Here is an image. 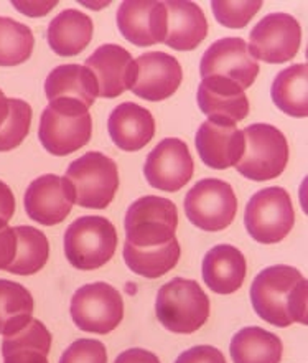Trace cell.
<instances>
[{"label": "cell", "mask_w": 308, "mask_h": 363, "mask_svg": "<svg viewBox=\"0 0 308 363\" xmlns=\"http://www.w3.org/2000/svg\"><path fill=\"white\" fill-rule=\"evenodd\" d=\"M12 5L18 12L27 13L30 17H40V15H47L50 10L57 7L58 2H18V0H15Z\"/></svg>", "instance_id": "obj_39"}, {"label": "cell", "mask_w": 308, "mask_h": 363, "mask_svg": "<svg viewBox=\"0 0 308 363\" xmlns=\"http://www.w3.org/2000/svg\"><path fill=\"white\" fill-rule=\"evenodd\" d=\"M91 135L93 119L84 106L55 101L43 109L38 138L47 152L64 157L84 147Z\"/></svg>", "instance_id": "obj_3"}, {"label": "cell", "mask_w": 308, "mask_h": 363, "mask_svg": "<svg viewBox=\"0 0 308 363\" xmlns=\"http://www.w3.org/2000/svg\"><path fill=\"white\" fill-rule=\"evenodd\" d=\"M308 67L307 63L294 65L282 69L272 83V101L282 113L292 118H307L308 116Z\"/></svg>", "instance_id": "obj_27"}, {"label": "cell", "mask_w": 308, "mask_h": 363, "mask_svg": "<svg viewBox=\"0 0 308 363\" xmlns=\"http://www.w3.org/2000/svg\"><path fill=\"white\" fill-rule=\"evenodd\" d=\"M244 154L236 164L242 177L264 182L277 179L289 162V144L275 125L252 124L242 130Z\"/></svg>", "instance_id": "obj_6"}, {"label": "cell", "mask_w": 308, "mask_h": 363, "mask_svg": "<svg viewBox=\"0 0 308 363\" xmlns=\"http://www.w3.org/2000/svg\"><path fill=\"white\" fill-rule=\"evenodd\" d=\"M210 297L193 279L175 277L160 287L155 314L160 324L173 334H193L210 317Z\"/></svg>", "instance_id": "obj_2"}, {"label": "cell", "mask_w": 308, "mask_h": 363, "mask_svg": "<svg viewBox=\"0 0 308 363\" xmlns=\"http://www.w3.org/2000/svg\"><path fill=\"white\" fill-rule=\"evenodd\" d=\"M17 231V256L8 272L17 276L37 274L50 258V243L43 231L33 226H15Z\"/></svg>", "instance_id": "obj_30"}, {"label": "cell", "mask_w": 308, "mask_h": 363, "mask_svg": "<svg viewBox=\"0 0 308 363\" xmlns=\"http://www.w3.org/2000/svg\"><path fill=\"white\" fill-rule=\"evenodd\" d=\"M124 225L125 243L134 248L164 246L175 238L178 210L169 199L145 195L129 206Z\"/></svg>", "instance_id": "obj_5"}, {"label": "cell", "mask_w": 308, "mask_h": 363, "mask_svg": "<svg viewBox=\"0 0 308 363\" xmlns=\"http://www.w3.org/2000/svg\"><path fill=\"white\" fill-rule=\"evenodd\" d=\"M32 116V106L28 103L17 98H8V116L0 128V152L13 150L27 139Z\"/></svg>", "instance_id": "obj_32"}, {"label": "cell", "mask_w": 308, "mask_h": 363, "mask_svg": "<svg viewBox=\"0 0 308 363\" xmlns=\"http://www.w3.org/2000/svg\"><path fill=\"white\" fill-rule=\"evenodd\" d=\"M33 297L18 282L0 279V335L8 337L25 329L33 319Z\"/></svg>", "instance_id": "obj_29"}, {"label": "cell", "mask_w": 308, "mask_h": 363, "mask_svg": "<svg viewBox=\"0 0 308 363\" xmlns=\"http://www.w3.org/2000/svg\"><path fill=\"white\" fill-rule=\"evenodd\" d=\"M166 7V47L178 52H191L208 35V20L195 2L171 0Z\"/></svg>", "instance_id": "obj_21"}, {"label": "cell", "mask_w": 308, "mask_h": 363, "mask_svg": "<svg viewBox=\"0 0 308 363\" xmlns=\"http://www.w3.org/2000/svg\"><path fill=\"white\" fill-rule=\"evenodd\" d=\"M247 263L236 246L218 245L206 253L201 274L205 284L216 294H232L246 279Z\"/></svg>", "instance_id": "obj_23"}, {"label": "cell", "mask_w": 308, "mask_h": 363, "mask_svg": "<svg viewBox=\"0 0 308 363\" xmlns=\"http://www.w3.org/2000/svg\"><path fill=\"white\" fill-rule=\"evenodd\" d=\"M59 363H108V352L103 342L79 339L64 350Z\"/></svg>", "instance_id": "obj_34"}, {"label": "cell", "mask_w": 308, "mask_h": 363, "mask_svg": "<svg viewBox=\"0 0 308 363\" xmlns=\"http://www.w3.org/2000/svg\"><path fill=\"white\" fill-rule=\"evenodd\" d=\"M118 248V231L104 216H81L64 231V255L79 271H94L109 263Z\"/></svg>", "instance_id": "obj_4"}, {"label": "cell", "mask_w": 308, "mask_h": 363, "mask_svg": "<svg viewBox=\"0 0 308 363\" xmlns=\"http://www.w3.org/2000/svg\"><path fill=\"white\" fill-rule=\"evenodd\" d=\"M137 79L132 93L147 101H164L170 98L181 84L183 69L175 57L164 52H149L135 60Z\"/></svg>", "instance_id": "obj_18"}, {"label": "cell", "mask_w": 308, "mask_h": 363, "mask_svg": "<svg viewBox=\"0 0 308 363\" xmlns=\"http://www.w3.org/2000/svg\"><path fill=\"white\" fill-rule=\"evenodd\" d=\"M295 223V211L289 191L269 186L251 196L246 206L244 225L257 243L275 245L287 238Z\"/></svg>", "instance_id": "obj_8"}, {"label": "cell", "mask_w": 308, "mask_h": 363, "mask_svg": "<svg viewBox=\"0 0 308 363\" xmlns=\"http://www.w3.org/2000/svg\"><path fill=\"white\" fill-rule=\"evenodd\" d=\"M17 231L0 221V271H7L17 256Z\"/></svg>", "instance_id": "obj_35"}, {"label": "cell", "mask_w": 308, "mask_h": 363, "mask_svg": "<svg viewBox=\"0 0 308 363\" xmlns=\"http://www.w3.org/2000/svg\"><path fill=\"white\" fill-rule=\"evenodd\" d=\"M7 116H8V98H5L2 89H0V128L4 125Z\"/></svg>", "instance_id": "obj_40"}, {"label": "cell", "mask_w": 308, "mask_h": 363, "mask_svg": "<svg viewBox=\"0 0 308 363\" xmlns=\"http://www.w3.org/2000/svg\"><path fill=\"white\" fill-rule=\"evenodd\" d=\"M45 94L50 103L63 101L89 109L99 96L98 79L89 68L81 65H62L47 77Z\"/></svg>", "instance_id": "obj_22"}, {"label": "cell", "mask_w": 308, "mask_h": 363, "mask_svg": "<svg viewBox=\"0 0 308 363\" xmlns=\"http://www.w3.org/2000/svg\"><path fill=\"white\" fill-rule=\"evenodd\" d=\"M118 27L122 37L135 47H152L166 37L165 2L125 0L118 10Z\"/></svg>", "instance_id": "obj_15"}, {"label": "cell", "mask_w": 308, "mask_h": 363, "mask_svg": "<svg viewBox=\"0 0 308 363\" xmlns=\"http://www.w3.org/2000/svg\"><path fill=\"white\" fill-rule=\"evenodd\" d=\"M175 363H226V359L215 347L198 345L185 350Z\"/></svg>", "instance_id": "obj_36"}, {"label": "cell", "mask_w": 308, "mask_h": 363, "mask_svg": "<svg viewBox=\"0 0 308 363\" xmlns=\"http://www.w3.org/2000/svg\"><path fill=\"white\" fill-rule=\"evenodd\" d=\"M32 28L10 17H0V67H17L32 57Z\"/></svg>", "instance_id": "obj_31"}, {"label": "cell", "mask_w": 308, "mask_h": 363, "mask_svg": "<svg viewBox=\"0 0 308 363\" xmlns=\"http://www.w3.org/2000/svg\"><path fill=\"white\" fill-rule=\"evenodd\" d=\"M114 363H160L159 357L144 349H130L120 354Z\"/></svg>", "instance_id": "obj_38"}, {"label": "cell", "mask_w": 308, "mask_h": 363, "mask_svg": "<svg viewBox=\"0 0 308 363\" xmlns=\"http://www.w3.org/2000/svg\"><path fill=\"white\" fill-rule=\"evenodd\" d=\"M64 179L74 191V203L83 208H105L119 189L118 165L101 152H88L73 160Z\"/></svg>", "instance_id": "obj_7"}, {"label": "cell", "mask_w": 308, "mask_h": 363, "mask_svg": "<svg viewBox=\"0 0 308 363\" xmlns=\"http://www.w3.org/2000/svg\"><path fill=\"white\" fill-rule=\"evenodd\" d=\"M262 7L261 0H246V2H228V0H213L211 9L216 20L228 28H244L251 18Z\"/></svg>", "instance_id": "obj_33"}, {"label": "cell", "mask_w": 308, "mask_h": 363, "mask_svg": "<svg viewBox=\"0 0 308 363\" xmlns=\"http://www.w3.org/2000/svg\"><path fill=\"white\" fill-rule=\"evenodd\" d=\"M244 135L232 124L205 121L196 133V149L205 165L215 170L236 167L244 154Z\"/></svg>", "instance_id": "obj_19"}, {"label": "cell", "mask_w": 308, "mask_h": 363, "mask_svg": "<svg viewBox=\"0 0 308 363\" xmlns=\"http://www.w3.org/2000/svg\"><path fill=\"white\" fill-rule=\"evenodd\" d=\"M93 33V20L76 9H68L50 22L47 38L59 57H76L91 43Z\"/></svg>", "instance_id": "obj_24"}, {"label": "cell", "mask_w": 308, "mask_h": 363, "mask_svg": "<svg viewBox=\"0 0 308 363\" xmlns=\"http://www.w3.org/2000/svg\"><path fill=\"white\" fill-rule=\"evenodd\" d=\"M196 101L208 121L218 124H232L249 114V99L239 84L226 78L210 77L201 79Z\"/></svg>", "instance_id": "obj_17"}, {"label": "cell", "mask_w": 308, "mask_h": 363, "mask_svg": "<svg viewBox=\"0 0 308 363\" xmlns=\"http://www.w3.org/2000/svg\"><path fill=\"white\" fill-rule=\"evenodd\" d=\"M52 349V334L38 319L17 334L4 337V363H48L47 357Z\"/></svg>", "instance_id": "obj_25"}, {"label": "cell", "mask_w": 308, "mask_h": 363, "mask_svg": "<svg viewBox=\"0 0 308 363\" xmlns=\"http://www.w3.org/2000/svg\"><path fill=\"white\" fill-rule=\"evenodd\" d=\"M15 213V196L7 184L0 180V221L8 223Z\"/></svg>", "instance_id": "obj_37"}, {"label": "cell", "mask_w": 308, "mask_h": 363, "mask_svg": "<svg viewBox=\"0 0 308 363\" xmlns=\"http://www.w3.org/2000/svg\"><path fill=\"white\" fill-rule=\"evenodd\" d=\"M113 143L125 152L144 149L155 134V119L149 109L135 103H122L114 108L108 121Z\"/></svg>", "instance_id": "obj_20"}, {"label": "cell", "mask_w": 308, "mask_h": 363, "mask_svg": "<svg viewBox=\"0 0 308 363\" xmlns=\"http://www.w3.org/2000/svg\"><path fill=\"white\" fill-rule=\"evenodd\" d=\"M229 352L234 363H280L284 345L272 332L246 327L232 337Z\"/></svg>", "instance_id": "obj_26"}, {"label": "cell", "mask_w": 308, "mask_h": 363, "mask_svg": "<svg viewBox=\"0 0 308 363\" xmlns=\"http://www.w3.org/2000/svg\"><path fill=\"white\" fill-rule=\"evenodd\" d=\"M193 157L181 139H164L149 154L144 165L145 179L154 189L178 191L193 177Z\"/></svg>", "instance_id": "obj_13"}, {"label": "cell", "mask_w": 308, "mask_h": 363, "mask_svg": "<svg viewBox=\"0 0 308 363\" xmlns=\"http://www.w3.org/2000/svg\"><path fill=\"white\" fill-rule=\"evenodd\" d=\"M307 279L297 268L270 266L256 276L251 286V302L256 314L280 329L294 322L307 325Z\"/></svg>", "instance_id": "obj_1"}, {"label": "cell", "mask_w": 308, "mask_h": 363, "mask_svg": "<svg viewBox=\"0 0 308 363\" xmlns=\"http://www.w3.org/2000/svg\"><path fill=\"white\" fill-rule=\"evenodd\" d=\"M84 67L94 73L99 96L105 99L118 98L124 91L132 89L137 79V65L132 55L114 43L99 47L86 60Z\"/></svg>", "instance_id": "obj_16"}, {"label": "cell", "mask_w": 308, "mask_h": 363, "mask_svg": "<svg viewBox=\"0 0 308 363\" xmlns=\"http://www.w3.org/2000/svg\"><path fill=\"white\" fill-rule=\"evenodd\" d=\"M300 43L299 20L289 13H269L251 30L247 50L254 60L274 65L295 58Z\"/></svg>", "instance_id": "obj_11"}, {"label": "cell", "mask_w": 308, "mask_h": 363, "mask_svg": "<svg viewBox=\"0 0 308 363\" xmlns=\"http://www.w3.org/2000/svg\"><path fill=\"white\" fill-rule=\"evenodd\" d=\"M72 319L81 330L105 335L115 330L124 319L120 292L105 282L86 284L72 297Z\"/></svg>", "instance_id": "obj_9"}, {"label": "cell", "mask_w": 308, "mask_h": 363, "mask_svg": "<svg viewBox=\"0 0 308 363\" xmlns=\"http://www.w3.org/2000/svg\"><path fill=\"white\" fill-rule=\"evenodd\" d=\"M200 74L201 78L231 79L246 91L254 84L259 74V63L249 53L247 43L242 38H221L201 57Z\"/></svg>", "instance_id": "obj_12"}, {"label": "cell", "mask_w": 308, "mask_h": 363, "mask_svg": "<svg viewBox=\"0 0 308 363\" xmlns=\"http://www.w3.org/2000/svg\"><path fill=\"white\" fill-rule=\"evenodd\" d=\"M25 211L40 225L53 226L67 220L74 205L69 182L55 174L35 179L25 191Z\"/></svg>", "instance_id": "obj_14"}, {"label": "cell", "mask_w": 308, "mask_h": 363, "mask_svg": "<svg viewBox=\"0 0 308 363\" xmlns=\"http://www.w3.org/2000/svg\"><path fill=\"white\" fill-rule=\"evenodd\" d=\"M185 213L203 231H221L234 221L237 199L228 182L203 179L185 196Z\"/></svg>", "instance_id": "obj_10"}, {"label": "cell", "mask_w": 308, "mask_h": 363, "mask_svg": "<svg viewBox=\"0 0 308 363\" xmlns=\"http://www.w3.org/2000/svg\"><path fill=\"white\" fill-rule=\"evenodd\" d=\"M122 253L130 271L147 279H156L178 264L181 250L178 240L173 238L170 243L154 248H134L129 243H124Z\"/></svg>", "instance_id": "obj_28"}]
</instances>
